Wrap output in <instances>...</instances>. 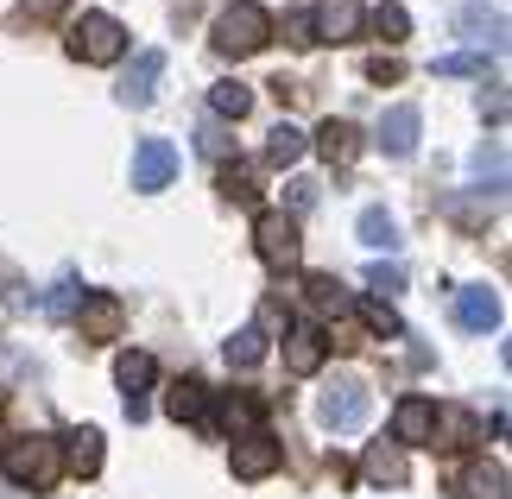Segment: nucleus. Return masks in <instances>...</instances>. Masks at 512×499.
Wrapping results in <instances>:
<instances>
[{"label": "nucleus", "mask_w": 512, "mask_h": 499, "mask_svg": "<svg viewBox=\"0 0 512 499\" xmlns=\"http://www.w3.org/2000/svg\"><path fill=\"white\" fill-rule=\"evenodd\" d=\"M215 51L222 57H253V51H266V38H272V13L260 7V0H234V7L215 13Z\"/></svg>", "instance_id": "nucleus-1"}, {"label": "nucleus", "mask_w": 512, "mask_h": 499, "mask_svg": "<svg viewBox=\"0 0 512 499\" xmlns=\"http://www.w3.org/2000/svg\"><path fill=\"white\" fill-rule=\"evenodd\" d=\"M0 468H7V481H19V487L51 493L57 474H64V455H57L51 436H19V443L0 449Z\"/></svg>", "instance_id": "nucleus-2"}, {"label": "nucleus", "mask_w": 512, "mask_h": 499, "mask_svg": "<svg viewBox=\"0 0 512 499\" xmlns=\"http://www.w3.org/2000/svg\"><path fill=\"white\" fill-rule=\"evenodd\" d=\"M127 51V26L114 13H83L70 26V57L76 64H114Z\"/></svg>", "instance_id": "nucleus-3"}, {"label": "nucleus", "mask_w": 512, "mask_h": 499, "mask_svg": "<svg viewBox=\"0 0 512 499\" xmlns=\"http://www.w3.org/2000/svg\"><path fill=\"white\" fill-rule=\"evenodd\" d=\"M367 411H373V398H367L361 379H336V386L317 398V424L323 430H361Z\"/></svg>", "instance_id": "nucleus-4"}, {"label": "nucleus", "mask_w": 512, "mask_h": 499, "mask_svg": "<svg viewBox=\"0 0 512 499\" xmlns=\"http://www.w3.org/2000/svg\"><path fill=\"white\" fill-rule=\"evenodd\" d=\"M253 247H260L266 266H298V215L266 209L260 222H253Z\"/></svg>", "instance_id": "nucleus-5"}, {"label": "nucleus", "mask_w": 512, "mask_h": 499, "mask_svg": "<svg viewBox=\"0 0 512 499\" xmlns=\"http://www.w3.org/2000/svg\"><path fill=\"white\" fill-rule=\"evenodd\" d=\"M76 323H83V342H114V335L127 329V304H121L114 291H83Z\"/></svg>", "instance_id": "nucleus-6"}, {"label": "nucleus", "mask_w": 512, "mask_h": 499, "mask_svg": "<svg viewBox=\"0 0 512 499\" xmlns=\"http://www.w3.org/2000/svg\"><path fill=\"white\" fill-rule=\"evenodd\" d=\"M177 177V146L171 139H140L133 152V190H165Z\"/></svg>", "instance_id": "nucleus-7"}, {"label": "nucleus", "mask_w": 512, "mask_h": 499, "mask_svg": "<svg viewBox=\"0 0 512 499\" xmlns=\"http://www.w3.org/2000/svg\"><path fill=\"white\" fill-rule=\"evenodd\" d=\"M228 462H234V481H266V474L285 462V449L272 443L266 430H253V436H241V443H234Z\"/></svg>", "instance_id": "nucleus-8"}, {"label": "nucleus", "mask_w": 512, "mask_h": 499, "mask_svg": "<svg viewBox=\"0 0 512 499\" xmlns=\"http://www.w3.org/2000/svg\"><path fill=\"white\" fill-rule=\"evenodd\" d=\"M418 133H424V114L399 102V108H386V121H380V152L386 158H411L418 152Z\"/></svg>", "instance_id": "nucleus-9"}, {"label": "nucleus", "mask_w": 512, "mask_h": 499, "mask_svg": "<svg viewBox=\"0 0 512 499\" xmlns=\"http://www.w3.org/2000/svg\"><path fill=\"white\" fill-rule=\"evenodd\" d=\"M152 373H159V361H152V354H140V348H127L121 361H114V379H121V392H127V417L133 424H140L146 417V386H152Z\"/></svg>", "instance_id": "nucleus-10"}, {"label": "nucleus", "mask_w": 512, "mask_h": 499, "mask_svg": "<svg viewBox=\"0 0 512 499\" xmlns=\"http://www.w3.org/2000/svg\"><path fill=\"white\" fill-rule=\"evenodd\" d=\"M392 436H399L405 449L437 443V405H430V398H399V411H392Z\"/></svg>", "instance_id": "nucleus-11"}, {"label": "nucleus", "mask_w": 512, "mask_h": 499, "mask_svg": "<svg viewBox=\"0 0 512 499\" xmlns=\"http://www.w3.org/2000/svg\"><path fill=\"white\" fill-rule=\"evenodd\" d=\"M310 19H317V38H329V45H348L367 26L361 0H323V7H310Z\"/></svg>", "instance_id": "nucleus-12"}, {"label": "nucleus", "mask_w": 512, "mask_h": 499, "mask_svg": "<svg viewBox=\"0 0 512 499\" xmlns=\"http://www.w3.org/2000/svg\"><path fill=\"white\" fill-rule=\"evenodd\" d=\"M323 354H329V342H323L317 323H291V335H285V367H291V373L310 379V373L323 367Z\"/></svg>", "instance_id": "nucleus-13"}, {"label": "nucleus", "mask_w": 512, "mask_h": 499, "mask_svg": "<svg viewBox=\"0 0 512 499\" xmlns=\"http://www.w3.org/2000/svg\"><path fill=\"white\" fill-rule=\"evenodd\" d=\"M159 76H165V51H140V57H133V70H127V83H121V102L127 108H146L152 95H159Z\"/></svg>", "instance_id": "nucleus-14"}, {"label": "nucleus", "mask_w": 512, "mask_h": 499, "mask_svg": "<svg viewBox=\"0 0 512 499\" xmlns=\"http://www.w3.org/2000/svg\"><path fill=\"white\" fill-rule=\"evenodd\" d=\"M456 316H462V329L487 335V329H500V297L487 285H468V291H456Z\"/></svg>", "instance_id": "nucleus-15"}, {"label": "nucleus", "mask_w": 512, "mask_h": 499, "mask_svg": "<svg viewBox=\"0 0 512 499\" xmlns=\"http://www.w3.org/2000/svg\"><path fill=\"white\" fill-rule=\"evenodd\" d=\"M57 455H64V468L70 474H102V430H70L64 443H57Z\"/></svg>", "instance_id": "nucleus-16"}, {"label": "nucleus", "mask_w": 512, "mask_h": 499, "mask_svg": "<svg viewBox=\"0 0 512 499\" xmlns=\"http://www.w3.org/2000/svg\"><path fill=\"white\" fill-rule=\"evenodd\" d=\"M317 152L329 158V165H348V158L361 152V133H354L348 121H336V114H329V121L317 127Z\"/></svg>", "instance_id": "nucleus-17"}, {"label": "nucleus", "mask_w": 512, "mask_h": 499, "mask_svg": "<svg viewBox=\"0 0 512 499\" xmlns=\"http://www.w3.org/2000/svg\"><path fill=\"white\" fill-rule=\"evenodd\" d=\"M165 411L177 417V424H196V417H209V386H203V379H177L171 398H165Z\"/></svg>", "instance_id": "nucleus-18"}, {"label": "nucleus", "mask_w": 512, "mask_h": 499, "mask_svg": "<svg viewBox=\"0 0 512 499\" xmlns=\"http://www.w3.org/2000/svg\"><path fill=\"white\" fill-rule=\"evenodd\" d=\"M449 430V443L443 449H468L481 436V424H475V411H456V405H437V436Z\"/></svg>", "instance_id": "nucleus-19"}, {"label": "nucleus", "mask_w": 512, "mask_h": 499, "mask_svg": "<svg viewBox=\"0 0 512 499\" xmlns=\"http://www.w3.org/2000/svg\"><path fill=\"white\" fill-rule=\"evenodd\" d=\"M298 158H304V133L291 121H279L266 133V165H298Z\"/></svg>", "instance_id": "nucleus-20"}, {"label": "nucleus", "mask_w": 512, "mask_h": 499, "mask_svg": "<svg viewBox=\"0 0 512 499\" xmlns=\"http://www.w3.org/2000/svg\"><path fill=\"white\" fill-rule=\"evenodd\" d=\"M209 108L222 114V121H241V114L253 108V89H247V83H215V89H209Z\"/></svg>", "instance_id": "nucleus-21"}, {"label": "nucleus", "mask_w": 512, "mask_h": 499, "mask_svg": "<svg viewBox=\"0 0 512 499\" xmlns=\"http://www.w3.org/2000/svg\"><path fill=\"white\" fill-rule=\"evenodd\" d=\"M304 291H310V304H317V310H348V291H342L336 272H310Z\"/></svg>", "instance_id": "nucleus-22"}, {"label": "nucleus", "mask_w": 512, "mask_h": 499, "mask_svg": "<svg viewBox=\"0 0 512 499\" xmlns=\"http://www.w3.org/2000/svg\"><path fill=\"white\" fill-rule=\"evenodd\" d=\"M228 361H234V367L266 361V329H234V335H228Z\"/></svg>", "instance_id": "nucleus-23"}, {"label": "nucleus", "mask_w": 512, "mask_h": 499, "mask_svg": "<svg viewBox=\"0 0 512 499\" xmlns=\"http://www.w3.org/2000/svg\"><path fill=\"white\" fill-rule=\"evenodd\" d=\"M361 241L367 247H399V222L386 209H361Z\"/></svg>", "instance_id": "nucleus-24"}, {"label": "nucleus", "mask_w": 512, "mask_h": 499, "mask_svg": "<svg viewBox=\"0 0 512 499\" xmlns=\"http://www.w3.org/2000/svg\"><path fill=\"white\" fill-rule=\"evenodd\" d=\"M361 323H367L373 335H399V310H392L386 297H361Z\"/></svg>", "instance_id": "nucleus-25"}, {"label": "nucleus", "mask_w": 512, "mask_h": 499, "mask_svg": "<svg viewBox=\"0 0 512 499\" xmlns=\"http://www.w3.org/2000/svg\"><path fill=\"white\" fill-rule=\"evenodd\" d=\"M367 474H373V481H392V487H399V481H405V455H399V449H373V455H367Z\"/></svg>", "instance_id": "nucleus-26"}, {"label": "nucleus", "mask_w": 512, "mask_h": 499, "mask_svg": "<svg viewBox=\"0 0 512 499\" xmlns=\"http://www.w3.org/2000/svg\"><path fill=\"white\" fill-rule=\"evenodd\" d=\"M222 424L228 430H253V424H260V398H228V405H222Z\"/></svg>", "instance_id": "nucleus-27"}, {"label": "nucleus", "mask_w": 512, "mask_h": 499, "mask_svg": "<svg viewBox=\"0 0 512 499\" xmlns=\"http://www.w3.org/2000/svg\"><path fill=\"white\" fill-rule=\"evenodd\" d=\"M285 32H291V45H317V19H310V7L285 13Z\"/></svg>", "instance_id": "nucleus-28"}, {"label": "nucleus", "mask_w": 512, "mask_h": 499, "mask_svg": "<svg viewBox=\"0 0 512 499\" xmlns=\"http://www.w3.org/2000/svg\"><path fill=\"white\" fill-rule=\"evenodd\" d=\"M373 26H380L386 38H405V32H411V19H405V7H392V0H386V7L373 13Z\"/></svg>", "instance_id": "nucleus-29"}, {"label": "nucleus", "mask_w": 512, "mask_h": 499, "mask_svg": "<svg viewBox=\"0 0 512 499\" xmlns=\"http://www.w3.org/2000/svg\"><path fill=\"white\" fill-rule=\"evenodd\" d=\"M222 190L234 196V203H253V177L247 171H222Z\"/></svg>", "instance_id": "nucleus-30"}, {"label": "nucleus", "mask_w": 512, "mask_h": 499, "mask_svg": "<svg viewBox=\"0 0 512 499\" xmlns=\"http://www.w3.org/2000/svg\"><path fill=\"white\" fill-rule=\"evenodd\" d=\"M487 64H481V57H443V64H437V76H481Z\"/></svg>", "instance_id": "nucleus-31"}, {"label": "nucleus", "mask_w": 512, "mask_h": 499, "mask_svg": "<svg viewBox=\"0 0 512 499\" xmlns=\"http://www.w3.org/2000/svg\"><path fill=\"white\" fill-rule=\"evenodd\" d=\"M367 285H373V291H399V285H405V272H399V266H373V272H367Z\"/></svg>", "instance_id": "nucleus-32"}, {"label": "nucleus", "mask_w": 512, "mask_h": 499, "mask_svg": "<svg viewBox=\"0 0 512 499\" xmlns=\"http://www.w3.org/2000/svg\"><path fill=\"white\" fill-rule=\"evenodd\" d=\"M367 76H373V83H399V57H373Z\"/></svg>", "instance_id": "nucleus-33"}]
</instances>
